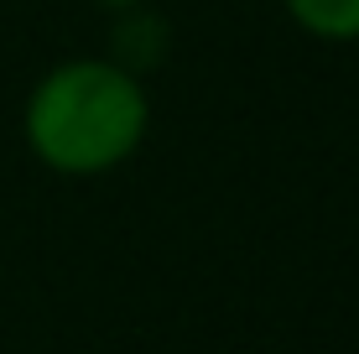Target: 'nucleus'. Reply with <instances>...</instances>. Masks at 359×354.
<instances>
[{"label": "nucleus", "instance_id": "obj_1", "mask_svg": "<svg viewBox=\"0 0 359 354\" xmlns=\"http://www.w3.org/2000/svg\"><path fill=\"white\" fill-rule=\"evenodd\" d=\"M151 136L146 79L109 53L63 57L27 89L21 141L32 162L57 177H109Z\"/></svg>", "mask_w": 359, "mask_h": 354}, {"label": "nucleus", "instance_id": "obj_2", "mask_svg": "<svg viewBox=\"0 0 359 354\" xmlns=\"http://www.w3.org/2000/svg\"><path fill=\"white\" fill-rule=\"evenodd\" d=\"M115 63H126L130 73H141L146 79V68H156L162 63V47H167V27H162V16H156L151 6H135V11H115Z\"/></svg>", "mask_w": 359, "mask_h": 354}, {"label": "nucleus", "instance_id": "obj_3", "mask_svg": "<svg viewBox=\"0 0 359 354\" xmlns=\"http://www.w3.org/2000/svg\"><path fill=\"white\" fill-rule=\"evenodd\" d=\"M276 6L313 42H359V0H276Z\"/></svg>", "mask_w": 359, "mask_h": 354}, {"label": "nucleus", "instance_id": "obj_4", "mask_svg": "<svg viewBox=\"0 0 359 354\" xmlns=\"http://www.w3.org/2000/svg\"><path fill=\"white\" fill-rule=\"evenodd\" d=\"M99 11H109V16H115V11H135V6H151V0H94Z\"/></svg>", "mask_w": 359, "mask_h": 354}]
</instances>
